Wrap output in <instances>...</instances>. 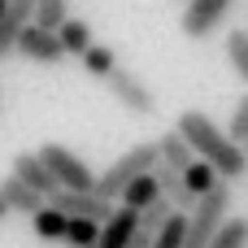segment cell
<instances>
[{"label": "cell", "instance_id": "1", "mask_svg": "<svg viewBox=\"0 0 248 248\" xmlns=\"http://www.w3.org/2000/svg\"><path fill=\"white\" fill-rule=\"evenodd\" d=\"M179 131H183V140L192 144V153L196 157H205L214 170H218V179H240L248 170V153L244 144H235L209 113H201V109H183L179 113Z\"/></svg>", "mask_w": 248, "mask_h": 248}, {"label": "cell", "instance_id": "2", "mask_svg": "<svg viewBox=\"0 0 248 248\" xmlns=\"http://www.w3.org/2000/svg\"><path fill=\"white\" fill-rule=\"evenodd\" d=\"M231 214V187H227V179H218L196 205H192V214H187V235H183V248H209L214 240V231L222 227V218Z\"/></svg>", "mask_w": 248, "mask_h": 248}, {"label": "cell", "instance_id": "3", "mask_svg": "<svg viewBox=\"0 0 248 248\" xmlns=\"http://www.w3.org/2000/svg\"><path fill=\"white\" fill-rule=\"evenodd\" d=\"M157 161H161V157H157V140H148V144H135L131 153H122V157H118V161H113V166H109V170L96 179V187H92V192H100L105 201H118V196H122V187H126L131 179L148 174Z\"/></svg>", "mask_w": 248, "mask_h": 248}, {"label": "cell", "instance_id": "4", "mask_svg": "<svg viewBox=\"0 0 248 248\" xmlns=\"http://www.w3.org/2000/svg\"><path fill=\"white\" fill-rule=\"evenodd\" d=\"M35 153H39L44 166L52 170L57 187H74V192H92V187H96V174L87 170V161H83L78 153H70L65 144H44V148H35Z\"/></svg>", "mask_w": 248, "mask_h": 248}, {"label": "cell", "instance_id": "5", "mask_svg": "<svg viewBox=\"0 0 248 248\" xmlns=\"http://www.w3.org/2000/svg\"><path fill=\"white\" fill-rule=\"evenodd\" d=\"M105 83H109L113 100H118L126 113H135V118H153V113H157V96H153V87H148L140 74H131V70H122V65H118Z\"/></svg>", "mask_w": 248, "mask_h": 248}, {"label": "cell", "instance_id": "6", "mask_svg": "<svg viewBox=\"0 0 248 248\" xmlns=\"http://www.w3.org/2000/svg\"><path fill=\"white\" fill-rule=\"evenodd\" d=\"M48 205H57L65 218H92V222H105L113 214V201H105L100 192H74V187L48 192Z\"/></svg>", "mask_w": 248, "mask_h": 248}, {"label": "cell", "instance_id": "7", "mask_svg": "<svg viewBox=\"0 0 248 248\" xmlns=\"http://www.w3.org/2000/svg\"><path fill=\"white\" fill-rule=\"evenodd\" d=\"M231 9H235V0H187V9H183V35H187V39L214 35V31L227 22Z\"/></svg>", "mask_w": 248, "mask_h": 248}, {"label": "cell", "instance_id": "8", "mask_svg": "<svg viewBox=\"0 0 248 248\" xmlns=\"http://www.w3.org/2000/svg\"><path fill=\"white\" fill-rule=\"evenodd\" d=\"M13 52H22L26 61H35V65H57L61 57H65V48H61V39H57V31H44V26H35V22H26L22 26V35H17V48Z\"/></svg>", "mask_w": 248, "mask_h": 248}, {"label": "cell", "instance_id": "9", "mask_svg": "<svg viewBox=\"0 0 248 248\" xmlns=\"http://www.w3.org/2000/svg\"><path fill=\"white\" fill-rule=\"evenodd\" d=\"M31 13H35V0H9V4H4V13H0V61L13 57L17 35H22V26L31 22Z\"/></svg>", "mask_w": 248, "mask_h": 248}, {"label": "cell", "instance_id": "10", "mask_svg": "<svg viewBox=\"0 0 248 248\" xmlns=\"http://www.w3.org/2000/svg\"><path fill=\"white\" fill-rule=\"evenodd\" d=\"M135 227H140V209H113L105 222H100V240L96 248H126L131 244V235H135Z\"/></svg>", "mask_w": 248, "mask_h": 248}, {"label": "cell", "instance_id": "11", "mask_svg": "<svg viewBox=\"0 0 248 248\" xmlns=\"http://www.w3.org/2000/svg\"><path fill=\"white\" fill-rule=\"evenodd\" d=\"M9 174H17L26 187L44 192V201H48V192H57V179H52V170L44 166V157H39V153H17V157H13V170H9Z\"/></svg>", "mask_w": 248, "mask_h": 248}, {"label": "cell", "instance_id": "12", "mask_svg": "<svg viewBox=\"0 0 248 248\" xmlns=\"http://www.w3.org/2000/svg\"><path fill=\"white\" fill-rule=\"evenodd\" d=\"M153 174H157V187H161V196H166V201H170L179 214H192L196 196L187 192V183H183V170H174V166L157 161V166H153Z\"/></svg>", "mask_w": 248, "mask_h": 248}, {"label": "cell", "instance_id": "13", "mask_svg": "<svg viewBox=\"0 0 248 248\" xmlns=\"http://www.w3.org/2000/svg\"><path fill=\"white\" fill-rule=\"evenodd\" d=\"M0 196L9 201V209H13V214H26V218H31V214H35V209L44 205V192H35V187H26V183H22L17 174H9V179H0Z\"/></svg>", "mask_w": 248, "mask_h": 248}, {"label": "cell", "instance_id": "14", "mask_svg": "<svg viewBox=\"0 0 248 248\" xmlns=\"http://www.w3.org/2000/svg\"><path fill=\"white\" fill-rule=\"evenodd\" d=\"M157 157L166 161V166H174V170H187L192 161H196V153H192V144L183 140V131L174 126V131H166L161 140H157Z\"/></svg>", "mask_w": 248, "mask_h": 248}, {"label": "cell", "instance_id": "15", "mask_svg": "<svg viewBox=\"0 0 248 248\" xmlns=\"http://www.w3.org/2000/svg\"><path fill=\"white\" fill-rule=\"evenodd\" d=\"M157 196H161V187H157V174L148 170V174H140V179H131V183L122 187V196H118V201H122L126 209H144V205H153Z\"/></svg>", "mask_w": 248, "mask_h": 248}, {"label": "cell", "instance_id": "16", "mask_svg": "<svg viewBox=\"0 0 248 248\" xmlns=\"http://www.w3.org/2000/svg\"><path fill=\"white\" fill-rule=\"evenodd\" d=\"M57 39H61L65 57H83V52H87V44H92V26H87L83 17H65V22H61V31H57Z\"/></svg>", "mask_w": 248, "mask_h": 248}, {"label": "cell", "instance_id": "17", "mask_svg": "<svg viewBox=\"0 0 248 248\" xmlns=\"http://www.w3.org/2000/svg\"><path fill=\"white\" fill-rule=\"evenodd\" d=\"M31 227H35L39 240H65V214H61L57 205H48V201L31 214Z\"/></svg>", "mask_w": 248, "mask_h": 248}, {"label": "cell", "instance_id": "18", "mask_svg": "<svg viewBox=\"0 0 248 248\" xmlns=\"http://www.w3.org/2000/svg\"><path fill=\"white\" fill-rule=\"evenodd\" d=\"M78 61H83V70H87L92 78H109V74L118 70V52L105 48V44H87V52H83Z\"/></svg>", "mask_w": 248, "mask_h": 248}, {"label": "cell", "instance_id": "19", "mask_svg": "<svg viewBox=\"0 0 248 248\" xmlns=\"http://www.w3.org/2000/svg\"><path fill=\"white\" fill-rule=\"evenodd\" d=\"M209 248H248V218H222V227L214 231Z\"/></svg>", "mask_w": 248, "mask_h": 248}, {"label": "cell", "instance_id": "20", "mask_svg": "<svg viewBox=\"0 0 248 248\" xmlns=\"http://www.w3.org/2000/svg\"><path fill=\"white\" fill-rule=\"evenodd\" d=\"M183 183H187V192H192V196L201 201V196H205V192H209V187L218 183V170H214V166H209L205 157H196V161H192V166L183 170Z\"/></svg>", "mask_w": 248, "mask_h": 248}, {"label": "cell", "instance_id": "21", "mask_svg": "<svg viewBox=\"0 0 248 248\" xmlns=\"http://www.w3.org/2000/svg\"><path fill=\"white\" fill-rule=\"evenodd\" d=\"M100 240V222H92V218H65V240L61 244L70 248H87Z\"/></svg>", "mask_w": 248, "mask_h": 248}, {"label": "cell", "instance_id": "22", "mask_svg": "<svg viewBox=\"0 0 248 248\" xmlns=\"http://www.w3.org/2000/svg\"><path fill=\"white\" fill-rule=\"evenodd\" d=\"M70 17V9H65V0H35V13H31V22L35 26H44V31H61V22Z\"/></svg>", "mask_w": 248, "mask_h": 248}, {"label": "cell", "instance_id": "23", "mask_svg": "<svg viewBox=\"0 0 248 248\" xmlns=\"http://www.w3.org/2000/svg\"><path fill=\"white\" fill-rule=\"evenodd\" d=\"M227 61L240 74V83L248 87V31H231L227 35Z\"/></svg>", "mask_w": 248, "mask_h": 248}, {"label": "cell", "instance_id": "24", "mask_svg": "<svg viewBox=\"0 0 248 248\" xmlns=\"http://www.w3.org/2000/svg\"><path fill=\"white\" fill-rule=\"evenodd\" d=\"M183 235H187V214H170L166 218V227L153 235V248H183Z\"/></svg>", "mask_w": 248, "mask_h": 248}, {"label": "cell", "instance_id": "25", "mask_svg": "<svg viewBox=\"0 0 248 248\" xmlns=\"http://www.w3.org/2000/svg\"><path fill=\"white\" fill-rule=\"evenodd\" d=\"M170 214H174V205H170V201H166V196H157V201H153V205H144V209H140V227H144V231H153V235H157V231H161V227H166V218H170Z\"/></svg>", "mask_w": 248, "mask_h": 248}, {"label": "cell", "instance_id": "26", "mask_svg": "<svg viewBox=\"0 0 248 248\" xmlns=\"http://www.w3.org/2000/svg\"><path fill=\"white\" fill-rule=\"evenodd\" d=\"M227 135H231L235 144H248V92L235 100V109H231V126H227Z\"/></svg>", "mask_w": 248, "mask_h": 248}, {"label": "cell", "instance_id": "27", "mask_svg": "<svg viewBox=\"0 0 248 248\" xmlns=\"http://www.w3.org/2000/svg\"><path fill=\"white\" fill-rule=\"evenodd\" d=\"M126 248H153V231L135 227V235H131V244H126Z\"/></svg>", "mask_w": 248, "mask_h": 248}, {"label": "cell", "instance_id": "28", "mask_svg": "<svg viewBox=\"0 0 248 248\" xmlns=\"http://www.w3.org/2000/svg\"><path fill=\"white\" fill-rule=\"evenodd\" d=\"M9 214H13V209H9V201H4V196H0V222H4V218H9Z\"/></svg>", "mask_w": 248, "mask_h": 248}, {"label": "cell", "instance_id": "29", "mask_svg": "<svg viewBox=\"0 0 248 248\" xmlns=\"http://www.w3.org/2000/svg\"><path fill=\"white\" fill-rule=\"evenodd\" d=\"M4 4H9V0H0V13H4Z\"/></svg>", "mask_w": 248, "mask_h": 248}, {"label": "cell", "instance_id": "30", "mask_svg": "<svg viewBox=\"0 0 248 248\" xmlns=\"http://www.w3.org/2000/svg\"><path fill=\"white\" fill-rule=\"evenodd\" d=\"M87 248H96V244H87Z\"/></svg>", "mask_w": 248, "mask_h": 248}, {"label": "cell", "instance_id": "31", "mask_svg": "<svg viewBox=\"0 0 248 248\" xmlns=\"http://www.w3.org/2000/svg\"><path fill=\"white\" fill-rule=\"evenodd\" d=\"M244 153H248V144H244Z\"/></svg>", "mask_w": 248, "mask_h": 248}]
</instances>
